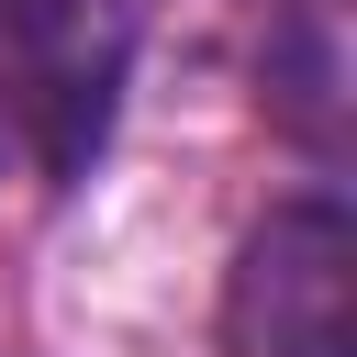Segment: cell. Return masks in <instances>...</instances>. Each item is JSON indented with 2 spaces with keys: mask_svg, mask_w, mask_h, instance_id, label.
I'll list each match as a JSON object with an SVG mask.
<instances>
[{
  "mask_svg": "<svg viewBox=\"0 0 357 357\" xmlns=\"http://www.w3.org/2000/svg\"><path fill=\"white\" fill-rule=\"evenodd\" d=\"M324 22H335V0H301V22L268 45V100H279V123H301V134H324L335 78H346V56L324 45Z\"/></svg>",
  "mask_w": 357,
  "mask_h": 357,
  "instance_id": "obj_2",
  "label": "cell"
},
{
  "mask_svg": "<svg viewBox=\"0 0 357 357\" xmlns=\"http://www.w3.org/2000/svg\"><path fill=\"white\" fill-rule=\"evenodd\" d=\"M223 346L234 357H357V223H346V201L301 190L234 245Z\"/></svg>",
  "mask_w": 357,
  "mask_h": 357,
  "instance_id": "obj_1",
  "label": "cell"
}]
</instances>
